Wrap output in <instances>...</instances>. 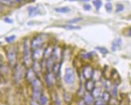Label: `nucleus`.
<instances>
[{"instance_id":"obj_41","label":"nucleus","mask_w":131,"mask_h":105,"mask_svg":"<svg viewBox=\"0 0 131 105\" xmlns=\"http://www.w3.org/2000/svg\"><path fill=\"white\" fill-rule=\"evenodd\" d=\"M68 1H70V2H75V1H79V0H68Z\"/></svg>"},{"instance_id":"obj_5","label":"nucleus","mask_w":131,"mask_h":105,"mask_svg":"<svg viewBox=\"0 0 131 105\" xmlns=\"http://www.w3.org/2000/svg\"><path fill=\"white\" fill-rule=\"evenodd\" d=\"M7 58L9 65L11 67H15L17 62V52L15 48H11L7 51Z\"/></svg>"},{"instance_id":"obj_19","label":"nucleus","mask_w":131,"mask_h":105,"mask_svg":"<svg viewBox=\"0 0 131 105\" xmlns=\"http://www.w3.org/2000/svg\"><path fill=\"white\" fill-rule=\"evenodd\" d=\"M34 71H35V72L36 73V74H39V72L41 71V65L39 64V62L38 61H35L33 63V68H32Z\"/></svg>"},{"instance_id":"obj_18","label":"nucleus","mask_w":131,"mask_h":105,"mask_svg":"<svg viewBox=\"0 0 131 105\" xmlns=\"http://www.w3.org/2000/svg\"><path fill=\"white\" fill-rule=\"evenodd\" d=\"M101 99L104 100L105 103H108L110 102L111 100V95L109 91H104L102 93V95H101Z\"/></svg>"},{"instance_id":"obj_8","label":"nucleus","mask_w":131,"mask_h":105,"mask_svg":"<svg viewBox=\"0 0 131 105\" xmlns=\"http://www.w3.org/2000/svg\"><path fill=\"white\" fill-rule=\"evenodd\" d=\"M93 71H94V69H93V67L91 66H86L84 68V69H83V75H84V77L86 78L87 80L90 79L91 78L93 77Z\"/></svg>"},{"instance_id":"obj_20","label":"nucleus","mask_w":131,"mask_h":105,"mask_svg":"<svg viewBox=\"0 0 131 105\" xmlns=\"http://www.w3.org/2000/svg\"><path fill=\"white\" fill-rule=\"evenodd\" d=\"M93 79L94 81H98L101 79V72L98 69H96V71H93Z\"/></svg>"},{"instance_id":"obj_40","label":"nucleus","mask_w":131,"mask_h":105,"mask_svg":"<svg viewBox=\"0 0 131 105\" xmlns=\"http://www.w3.org/2000/svg\"><path fill=\"white\" fill-rule=\"evenodd\" d=\"M14 1H15V2H17V3H21L23 0H14Z\"/></svg>"},{"instance_id":"obj_7","label":"nucleus","mask_w":131,"mask_h":105,"mask_svg":"<svg viewBox=\"0 0 131 105\" xmlns=\"http://www.w3.org/2000/svg\"><path fill=\"white\" fill-rule=\"evenodd\" d=\"M26 78L31 84L37 78L36 73L32 68H28V69L26 71Z\"/></svg>"},{"instance_id":"obj_25","label":"nucleus","mask_w":131,"mask_h":105,"mask_svg":"<svg viewBox=\"0 0 131 105\" xmlns=\"http://www.w3.org/2000/svg\"><path fill=\"white\" fill-rule=\"evenodd\" d=\"M0 3L5 6H12L14 5V0H0Z\"/></svg>"},{"instance_id":"obj_32","label":"nucleus","mask_w":131,"mask_h":105,"mask_svg":"<svg viewBox=\"0 0 131 105\" xmlns=\"http://www.w3.org/2000/svg\"><path fill=\"white\" fill-rule=\"evenodd\" d=\"M15 39V35H12V36H10V37H6L5 40H6L7 42H8V43H10V42L14 41Z\"/></svg>"},{"instance_id":"obj_44","label":"nucleus","mask_w":131,"mask_h":105,"mask_svg":"<svg viewBox=\"0 0 131 105\" xmlns=\"http://www.w3.org/2000/svg\"><path fill=\"white\" fill-rule=\"evenodd\" d=\"M109 1H110V0H109Z\"/></svg>"},{"instance_id":"obj_27","label":"nucleus","mask_w":131,"mask_h":105,"mask_svg":"<svg viewBox=\"0 0 131 105\" xmlns=\"http://www.w3.org/2000/svg\"><path fill=\"white\" fill-rule=\"evenodd\" d=\"M96 50H98V51L101 52V54H104V55L107 54L108 52H109V51H108V49H105V47H96Z\"/></svg>"},{"instance_id":"obj_38","label":"nucleus","mask_w":131,"mask_h":105,"mask_svg":"<svg viewBox=\"0 0 131 105\" xmlns=\"http://www.w3.org/2000/svg\"><path fill=\"white\" fill-rule=\"evenodd\" d=\"M78 105H87V104H86V103L84 102V100H81L78 103Z\"/></svg>"},{"instance_id":"obj_2","label":"nucleus","mask_w":131,"mask_h":105,"mask_svg":"<svg viewBox=\"0 0 131 105\" xmlns=\"http://www.w3.org/2000/svg\"><path fill=\"white\" fill-rule=\"evenodd\" d=\"M32 54L31 51V45L28 42V40H24V62L26 66L29 67L31 64Z\"/></svg>"},{"instance_id":"obj_14","label":"nucleus","mask_w":131,"mask_h":105,"mask_svg":"<svg viewBox=\"0 0 131 105\" xmlns=\"http://www.w3.org/2000/svg\"><path fill=\"white\" fill-rule=\"evenodd\" d=\"M52 52H53V48H52L51 46H48L46 49L43 50V60H47L48 58H49L52 55Z\"/></svg>"},{"instance_id":"obj_37","label":"nucleus","mask_w":131,"mask_h":105,"mask_svg":"<svg viewBox=\"0 0 131 105\" xmlns=\"http://www.w3.org/2000/svg\"><path fill=\"white\" fill-rule=\"evenodd\" d=\"M31 105H41V104H40V103H39L38 101L31 100Z\"/></svg>"},{"instance_id":"obj_12","label":"nucleus","mask_w":131,"mask_h":105,"mask_svg":"<svg viewBox=\"0 0 131 105\" xmlns=\"http://www.w3.org/2000/svg\"><path fill=\"white\" fill-rule=\"evenodd\" d=\"M43 51L42 50V49L33 50L32 59H34V61H38L40 59V58H43Z\"/></svg>"},{"instance_id":"obj_23","label":"nucleus","mask_w":131,"mask_h":105,"mask_svg":"<svg viewBox=\"0 0 131 105\" xmlns=\"http://www.w3.org/2000/svg\"><path fill=\"white\" fill-rule=\"evenodd\" d=\"M121 43H122V40L121 39H117V40H115L114 41H113V43L112 49L113 51H115L116 50V48L118 47V46H120Z\"/></svg>"},{"instance_id":"obj_34","label":"nucleus","mask_w":131,"mask_h":105,"mask_svg":"<svg viewBox=\"0 0 131 105\" xmlns=\"http://www.w3.org/2000/svg\"><path fill=\"white\" fill-rule=\"evenodd\" d=\"M81 20H82L81 18H76V19H74V20H69V21H68V23H69V24H74V23H77L78 21Z\"/></svg>"},{"instance_id":"obj_10","label":"nucleus","mask_w":131,"mask_h":105,"mask_svg":"<svg viewBox=\"0 0 131 105\" xmlns=\"http://www.w3.org/2000/svg\"><path fill=\"white\" fill-rule=\"evenodd\" d=\"M84 87H85V90H86L88 92H92L94 88H95V81L93 79H88L86 82H85V84H84Z\"/></svg>"},{"instance_id":"obj_33","label":"nucleus","mask_w":131,"mask_h":105,"mask_svg":"<svg viewBox=\"0 0 131 105\" xmlns=\"http://www.w3.org/2000/svg\"><path fill=\"white\" fill-rule=\"evenodd\" d=\"M123 9H124V7H123L122 4L118 3L117 5V12H120V11H122Z\"/></svg>"},{"instance_id":"obj_22","label":"nucleus","mask_w":131,"mask_h":105,"mask_svg":"<svg viewBox=\"0 0 131 105\" xmlns=\"http://www.w3.org/2000/svg\"><path fill=\"white\" fill-rule=\"evenodd\" d=\"M39 103H40L41 105H48V97L45 95L42 94L40 98H39Z\"/></svg>"},{"instance_id":"obj_43","label":"nucleus","mask_w":131,"mask_h":105,"mask_svg":"<svg viewBox=\"0 0 131 105\" xmlns=\"http://www.w3.org/2000/svg\"><path fill=\"white\" fill-rule=\"evenodd\" d=\"M1 44H2V43H1V42H0V45H1Z\"/></svg>"},{"instance_id":"obj_4","label":"nucleus","mask_w":131,"mask_h":105,"mask_svg":"<svg viewBox=\"0 0 131 105\" xmlns=\"http://www.w3.org/2000/svg\"><path fill=\"white\" fill-rule=\"evenodd\" d=\"M26 74L24 67L21 65H16L15 67V73H14V78L17 83H20V82L24 78V75Z\"/></svg>"},{"instance_id":"obj_9","label":"nucleus","mask_w":131,"mask_h":105,"mask_svg":"<svg viewBox=\"0 0 131 105\" xmlns=\"http://www.w3.org/2000/svg\"><path fill=\"white\" fill-rule=\"evenodd\" d=\"M56 76L52 72H48V74H46V77H45V79H46V83L48 86H53L56 82Z\"/></svg>"},{"instance_id":"obj_31","label":"nucleus","mask_w":131,"mask_h":105,"mask_svg":"<svg viewBox=\"0 0 131 105\" xmlns=\"http://www.w3.org/2000/svg\"><path fill=\"white\" fill-rule=\"evenodd\" d=\"M55 104L56 105H62L61 100H60V98L58 95H56L55 96Z\"/></svg>"},{"instance_id":"obj_11","label":"nucleus","mask_w":131,"mask_h":105,"mask_svg":"<svg viewBox=\"0 0 131 105\" xmlns=\"http://www.w3.org/2000/svg\"><path fill=\"white\" fill-rule=\"evenodd\" d=\"M83 100H84V102L86 103L87 105H93L94 103V98L90 92H86L84 95V98Z\"/></svg>"},{"instance_id":"obj_6","label":"nucleus","mask_w":131,"mask_h":105,"mask_svg":"<svg viewBox=\"0 0 131 105\" xmlns=\"http://www.w3.org/2000/svg\"><path fill=\"white\" fill-rule=\"evenodd\" d=\"M43 43H44V40H43V37L36 36L34 37L31 41V48L33 50H36L38 49H42Z\"/></svg>"},{"instance_id":"obj_21","label":"nucleus","mask_w":131,"mask_h":105,"mask_svg":"<svg viewBox=\"0 0 131 105\" xmlns=\"http://www.w3.org/2000/svg\"><path fill=\"white\" fill-rule=\"evenodd\" d=\"M55 11L58 13H67V12H69L70 9L68 7H61L55 8Z\"/></svg>"},{"instance_id":"obj_30","label":"nucleus","mask_w":131,"mask_h":105,"mask_svg":"<svg viewBox=\"0 0 131 105\" xmlns=\"http://www.w3.org/2000/svg\"><path fill=\"white\" fill-rule=\"evenodd\" d=\"M105 103L104 102V100L102 99L99 98V99H96L94 102V105H105Z\"/></svg>"},{"instance_id":"obj_26","label":"nucleus","mask_w":131,"mask_h":105,"mask_svg":"<svg viewBox=\"0 0 131 105\" xmlns=\"http://www.w3.org/2000/svg\"><path fill=\"white\" fill-rule=\"evenodd\" d=\"M64 99L65 102H67V103H70L71 100H72V95L69 94V93L64 92Z\"/></svg>"},{"instance_id":"obj_13","label":"nucleus","mask_w":131,"mask_h":105,"mask_svg":"<svg viewBox=\"0 0 131 105\" xmlns=\"http://www.w3.org/2000/svg\"><path fill=\"white\" fill-rule=\"evenodd\" d=\"M54 58L55 60L57 62L59 60H60V57L62 56V50L61 49L57 46V47H56L55 49H53V52H52V55Z\"/></svg>"},{"instance_id":"obj_3","label":"nucleus","mask_w":131,"mask_h":105,"mask_svg":"<svg viewBox=\"0 0 131 105\" xmlns=\"http://www.w3.org/2000/svg\"><path fill=\"white\" fill-rule=\"evenodd\" d=\"M77 78V75L75 71L72 67H68L65 69V74H64V82L67 84H72L75 83Z\"/></svg>"},{"instance_id":"obj_28","label":"nucleus","mask_w":131,"mask_h":105,"mask_svg":"<svg viewBox=\"0 0 131 105\" xmlns=\"http://www.w3.org/2000/svg\"><path fill=\"white\" fill-rule=\"evenodd\" d=\"M63 28L69 29V30H78V29H81V27L74 26V25H65V26H63Z\"/></svg>"},{"instance_id":"obj_42","label":"nucleus","mask_w":131,"mask_h":105,"mask_svg":"<svg viewBox=\"0 0 131 105\" xmlns=\"http://www.w3.org/2000/svg\"><path fill=\"white\" fill-rule=\"evenodd\" d=\"M81 1H84V2H89V0H81Z\"/></svg>"},{"instance_id":"obj_24","label":"nucleus","mask_w":131,"mask_h":105,"mask_svg":"<svg viewBox=\"0 0 131 105\" xmlns=\"http://www.w3.org/2000/svg\"><path fill=\"white\" fill-rule=\"evenodd\" d=\"M93 3L94 7H96V10H99V9L101 7V6H102V2H101V0H93Z\"/></svg>"},{"instance_id":"obj_15","label":"nucleus","mask_w":131,"mask_h":105,"mask_svg":"<svg viewBox=\"0 0 131 105\" xmlns=\"http://www.w3.org/2000/svg\"><path fill=\"white\" fill-rule=\"evenodd\" d=\"M102 93H103V92H102V91H101V89L100 88V87H95L94 90L91 92V94H92L93 98L96 100V99H99V98L101 97Z\"/></svg>"},{"instance_id":"obj_16","label":"nucleus","mask_w":131,"mask_h":105,"mask_svg":"<svg viewBox=\"0 0 131 105\" xmlns=\"http://www.w3.org/2000/svg\"><path fill=\"white\" fill-rule=\"evenodd\" d=\"M27 11H28V13H29V16L31 17L35 16L39 13V8L37 7H29L27 8Z\"/></svg>"},{"instance_id":"obj_29","label":"nucleus","mask_w":131,"mask_h":105,"mask_svg":"<svg viewBox=\"0 0 131 105\" xmlns=\"http://www.w3.org/2000/svg\"><path fill=\"white\" fill-rule=\"evenodd\" d=\"M105 10L107 12H111L113 11V5L111 3H107L105 4Z\"/></svg>"},{"instance_id":"obj_36","label":"nucleus","mask_w":131,"mask_h":105,"mask_svg":"<svg viewBox=\"0 0 131 105\" xmlns=\"http://www.w3.org/2000/svg\"><path fill=\"white\" fill-rule=\"evenodd\" d=\"M4 21L6 23H8V24H12L13 23V20L10 19V18H7V17H6V18H4Z\"/></svg>"},{"instance_id":"obj_1","label":"nucleus","mask_w":131,"mask_h":105,"mask_svg":"<svg viewBox=\"0 0 131 105\" xmlns=\"http://www.w3.org/2000/svg\"><path fill=\"white\" fill-rule=\"evenodd\" d=\"M32 85V100L39 101L42 95V83L38 78L31 83Z\"/></svg>"},{"instance_id":"obj_17","label":"nucleus","mask_w":131,"mask_h":105,"mask_svg":"<svg viewBox=\"0 0 131 105\" xmlns=\"http://www.w3.org/2000/svg\"><path fill=\"white\" fill-rule=\"evenodd\" d=\"M60 66H61V63L58 62H56L55 64L53 65L52 72L56 75H56H59V74L60 72Z\"/></svg>"},{"instance_id":"obj_39","label":"nucleus","mask_w":131,"mask_h":105,"mask_svg":"<svg viewBox=\"0 0 131 105\" xmlns=\"http://www.w3.org/2000/svg\"><path fill=\"white\" fill-rule=\"evenodd\" d=\"M129 36L131 37V27L129 28Z\"/></svg>"},{"instance_id":"obj_35","label":"nucleus","mask_w":131,"mask_h":105,"mask_svg":"<svg viewBox=\"0 0 131 105\" xmlns=\"http://www.w3.org/2000/svg\"><path fill=\"white\" fill-rule=\"evenodd\" d=\"M84 9L85 11H90L91 10V6L89 4H84Z\"/></svg>"}]
</instances>
